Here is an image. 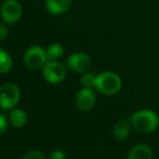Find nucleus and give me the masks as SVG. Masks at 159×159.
Instances as JSON below:
<instances>
[{
    "label": "nucleus",
    "mask_w": 159,
    "mask_h": 159,
    "mask_svg": "<svg viewBox=\"0 0 159 159\" xmlns=\"http://www.w3.org/2000/svg\"><path fill=\"white\" fill-rule=\"evenodd\" d=\"M67 65L73 71L78 74H84L90 69L91 59L84 52H75L67 59Z\"/></svg>",
    "instance_id": "7"
},
{
    "label": "nucleus",
    "mask_w": 159,
    "mask_h": 159,
    "mask_svg": "<svg viewBox=\"0 0 159 159\" xmlns=\"http://www.w3.org/2000/svg\"><path fill=\"white\" fill-rule=\"evenodd\" d=\"M13 61L11 55L3 49H0V74H7L12 69Z\"/></svg>",
    "instance_id": "13"
},
{
    "label": "nucleus",
    "mask_w": 159,
    "mask_h": 159,
    "mask_svg": "<svg viewBox=\"0 0 159 159\" xmlns=\"http://www.w3.org/2000/svg\"><path fill=\"white\" fill-rule=\"evenodd\" d=\"M42 75H43L46 81L55 84L62 82L66 78L67 70L66 67L62 63L57 61H51L43 66Z\"/></svg>",
    "instance_id": "5"
},
{
    "label": "nucleus",
    "mask_w": 159,
    "mask_h": 159,
    "mask_svg": "<svg viewBox=\"0 0 159 159\" xmlns=\"http://www.w3.org/2000/svg\"><path fill=\"white\" fill-rule=\"evenodd\" d=\"M128 159H153V152L148 145L138 144L132 147Z\"/></svg>",
    "instance_id": "10"
},
{
    "label": "nucleus",
    "mask_w": 159,
    "mask_h": 159,
    "mask_svg": "<svg viewBox=\"0 0 159 159\" xmlns=\"http://www.w3.org/2000/svg\"><path fill=\"white\" fill-rule=\"evenodd\" d=\"M22 16V6L17 0H6L1 6V17L4 23L15 24Z\"/></svg>",
    "instance_id": "6"
},
{
    "label": "nucleus",
    "mask_w": 159,
    "mask_h": 159,
    "mask_svg": "<svg viewBox=\"0 0 159 159\" xmlns=\"http://www.w3.org/2000/svg\"><path fill=\"white\" fill-rule=\"evenodd\" d=\"M23 159H46V156L40 151H30L24 156Z\"/></svg>",
    "instance_id": "16"
},
{
    "label": "nucleus",
    "mask_w": 159,
    "mask_h": 159,
    "mask_svg": "<svg viewBox=\"0 0 159 159\" xmlns=\"http://www.w3.org/2000/svg\"><path fill=\"white\" fill-rule=\"evenodd\" d=\"M49 158H50V159H67V156H66V154H65L63 151L55 149V151H53L52 153L50 154Z\"/></svg>",
    "instance_id": "17"
},
{
    "label": "nucleus",
    "mask_w": 159,
    "mask_h": 159,
    "mask_svg": "<svg viewBox=\"0 0 159 159\" xmlns=\"http://www.w3.org/2000/svg\"><path fill=\"white\" fill-rule=\"evenodd\" d=\"M8 33H9L8 27H7V26L4 25V24H1V23H0V40H3L4 38L7 37Z\"/></svg>",
    "instance_id": "19"
},
{
    "label": "nucleus",
    "mask_w": 159,
    "mask_h": 159,
    "mask_svg": "<svg viewBox=\"0 0 159 159\" xmlns=\"http://www.w3.org/2000/svg\"><path fill=\"white\" fill-rule=\"evenodd\" d=\"M21 92L16 84H4L0 87V107L3 109H12L19 103Z\"/></svg>",
    "instance_id": "3"
},
{
    "label": "nucleus",
    "mask_w": 159,
    "mask_h": 159,
    "mask_svg": "<svg viewBox=\"0 0 159 159\" xmlns=\"http://www.w3.org/2000/svg\"><path fill=\"white\" fill-rule=\"evenodd\" d=\"M131 122H129L126 119H120L116 122L114 126L113 133L114 136L118 140H125L129 136L130 131H131Z\"/></svg>",
    "instance_id": "11"
},
{
    "label": "nucleus",
    "mask_w": 159,
    "mask_h": 159,
    "mask_svg": "<svg viewBox=\"0 0 159 159\" xmlns=\"http://www.w3.org/2000/svg\"><path fill=\"white\" fill-rule=\"evenodd\" d=\"M96 102V94L91 88L84 87L76 95V105L82 111H89L93 108Z\"/></svg>",
    "instance_id": "8"
},
{
    "label": "nucleus",
    "mask_w": 159,
    "mask_h": 159,
    "mask_svg": "<svg viewBox=\"0 0 159 159\" xmlns=\"http://www.w3.org/2000/svg\"><path fill=\"white\" fill-rule=\"evenodd\" d=\"M122 81L119 75L114 71H102L96 76L95 89L105 95H114L121 89Z\"/></svg>",
    "instance_id": "2"
},
{
    "label": "nucleus",
    "mask_w": 159,
    "mask_h": 159,
    "mask_svg": "<svg viewBox=\"0 0 159 159\" xmlns=\"http://www.w3.org/2000/svg\"><path fill=\"white\" fill-rule=\"evenodd\" d=\"M95 79H96V76L87 71V73H84V75L81 76L80 82H81L82 86L86 87V88H92V87L95 86Z\"/></svg>",
    "instance_id": "15"
},
{
    "label": "nucleus",
    "mask_w": 159,
    "mask_h": 159,
    "mask_svg": "<svg viewBox=\"0 0 159 159\" xmlns=\"http://www.w3.org/2000/svg\"><path fill=\"white\" fill-rule=\"evenodd\" d=\"M71 0H46V7L53 15L63 14L69 9Z\"/></svg>",
    "instance_id": "9"
},
{
    "label": "nucleus",
    "mask_w": 159,
    "mask_h": 159,
    "mask_svg": "<svg viewBox=\"0 0 159 159\" xmlns=\"http://www.w3.org/2000/svg\"><path fill=\"white\" fill-rule=\"evenodd\" d=\"M9 119L10 122L12 124V126L16 127V128H22L26 125L27 122V115L24 111L22 109H13L12 111L9 115Z\"/></svg>",
    "instance_id": "12"
},
{
    "label": "nucleus",
    "mask_w": 159,
    "mask_h": 159,
    "mask_svg": "<svg viewBox=\"0 0 159 159\" xmlns=\"http://www.w3.org/2000/svg\"><path fill=\"white\" fill-rule=\"evenodd\" d=\"M130 122L135 131L140 133H149L157 129L159 117L151 109H141L130 116Z\"/></svg>",
    "instance_id": "1"
},
{
    "label": "nucleus",
    "mask_w": 159,
    "mask_h": 159,
    "mask_svg": "<svg viewBox=\"0 0 159 159\" xmlns=\"http://www.w3.org/2000/svg\"><path fill=\"white\" fill-rule=\"evenodd\" d=\"M46 52L47 57H48V62L57 61V59H60L64 54V48L60 43H52L47 48Z\"/></svg>",
    "instance_id": "14"
},
{
    "label": "nucleus",
    "mask_w": 159,
    "mask_h": 159,
    "mask_svg": "<svg viewBox=\"0 0 159 159\" xmlns=\"http://www.w3.org/2000/svg\"><path fill=\"white\" fill-rule=\"evenodd\" d=\"M24 63L27 68L33 69V70H37L43 67L48 63L46 50L38 46L30 47L24 54Z\"/></svg>",
    "instance_id": "4"
},
{
    "label": "nucleus",
    "mask_w": 159,
    "mask_h": 159,
    "mask_svg": "<svg viewBox=\"0 0 159 159\" xmlns=\"http://www.w3.org/2000/svg\"><path fill=\"white\" fill-rule=\"evenodd\" d=\"M8 130V122L2 114H0V136H2Z\"/></svg>",
    "instance_id": "18"
}]
</instances>
